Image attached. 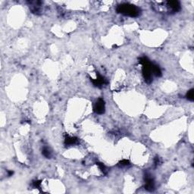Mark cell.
I'll return each mask as SVG.
<instances>
[{
	"label": "cell",
	"instance_id": "cell-1",
	"mask_svg": "<svg viewBox=\"0 0 194 194\" xmlns=\"http://www.w3.org/2000/svg\"><path fill=\"white\" fill-rule=\"evenodd\" d=\"M139 63L142 65V71L145 81L147 83H150L153 81V71H152L153 63L146 56H142L139 58Z\"/></svg>",
	"mask_w": 194,
	"mask_h": 194
},
{
	"label": "cell",
	"instance_id": "cell-2",
	"mask_svg": "<svg viewBox=\"0 0 194 194\" xmlns=\"http://www.w3.org/2000/svg\"><path fill=\"white\" fill-rule=\"evenodd\" d=\"M117 12L120 14L130 17H137L140 15V9L136 5L129 3H123L117 8Z\"/></svg>",
	"mask_w": 194,
	"mask_h": 194
},
{
	"label": "cell",
	"instance_id": "cell-3",
	"mask_svg": "<svg viewBox=\"0 0 194 194\" xmlns=\"http://www.w3.org/2000/svg\"><path fill=\"white\" fill-rule=\"evenodd\" d=\"M42 2L35 1V2H29L30 10L36 15H40L42 13Z\"/></svg>",
	"mask_w": 194,
	"mask_h": 194
},
{
	"label": "cell",
	"instance_id": "cell-4",
	"mask_svg": "<svg viewBox=\"0 0 194 194\" xmlns=\"http://www.w3.org/2000/svg\"><path fill=\"white\" fill-rule=\"evenodd\" d=\"M105 102H104L102 99H99L96 102L95 105H94V112L96 114L102 115V114H103L105 112Z\"/></svg>",
	"mask_w": 194,
	"mask_h": 194
},
{
	"label": "cell",
	"instance_id": "cell-5",
	"mask_svg": "<svg viewBox=\"0 0 194 194\" xmlns=\"http://www.w3.org/2000/svg\"><path fill=\"white\" fill-rule=\"evenodd\" d=\"M145 189L149 192H153V190H155V183H154V180L149 174L145 175Z\"/></svg>",
	"mask_w": 194,
	"mask_h": 194
},
{
	"label": "cell",
	"instance_id": "cell-6",
	"mask_svg": "<svg viewBox=\"0 0 194 194\" xmlns=\"http://www.w3.org/2000/svg\"><path fill=\"white\" fill-rule=\"evenodd\" d=\"M96 76H97L96 79L90 78L91 82L93 83V84L94 85L95 87H99V88H102V86H103L104 84H105L107 82H106L105 79L103 77L99 75V72H96Z\"/></svg>",
	"mask_w": 194,
	"mask_h": 194
},
{
	"label": "cell",
	"instance_id": "cell-7",
	"mask_svg": "<svg viewBox=\"0 0 194 194\" xmlns=\"http://www.w3.org/2000/svg\"><path fill=\"white\" fill-rule=\"evenodd\" d=\"M167 6L171 8L173 12H178L180 10V4L178 1H168L167 2Z\"/></svg>",
	"mask_w": 194,
	"mask_h": 194
},
{
	"label": "cell",
	"instance_id": "cell-8",
	"mask_svg": "<svg viewBox=\"0 0 194 194\" xmlns=\"http://www.w3.org/2000/svg\"><path fill=\"white\" fill-rule=\"evenodd\" d=\"M78 142V139L75 136H71L68 134H65L64 137V143L66 146H71V145L76 144Z\"/></svg>",
	"mask_w": 194,
	"mask_h": 194
},
{
	"label": "cell",
	"instance_id": "cell-9",
	"mask_svg": "<svg viewBox=\"0 0 194 194\" xmlns=\"http://www.w3.org/2000/svg\"><path fill=\"white\" fill-rule=\"evenodd\" d=\"M152 71H153V75H155L156 77H161V71L158 65L153 64L152 66Z\"/></svg>",
	"mask_w": 194,
	"mask_h": 194
},
{
	"label": "cell",
	"instance_id": "cell-10",
	"mask_svg": "<svg viewBox=\"0 0 194 194\" xmlns=\"http://www.w3.org/2000/svg\"><path fill=\"white\" fill-rule=\"evenodd\" d=\"M42 153H43V155L46 159H51V157H52V153H51L50 149H48V148H46V147L43 148Z\"/></svg>",
	"mask_w": 194,
	"mask_h": 194
},
{
	"label": "cell",
	"instance_id": "cell-11",
	"mask_svg": "<svg viewBox=\"0 0 194 194\" xmlns=\"http://www.w3.org/2000/svg\"><path fill=\"white\" fill-rule=\"evenodd\" d=\"M187 99L190 101H193L194 100V90L191 89L190 90L188 91V93H187Z\"/></svg>",
	"mask_w": 194,
	"mask_h": 194
},
{
	"label": "cell",
	"instance_id": "cell-12",
	"mask_svg": "<svg viewBox=\"0 0 194 194\" xmlns=\"http://www.w3.org/2000/svg\"><path fill=\"white\" fill-rule=\"evenodd\" d=\"M129 165H130V161L127 159H123L121 161H119V163H118V165L120 167H124V166H128Z\"/></svg>",
	"mask_w": 194,
	"mask_h": 194
},
{
	"label": "cell",
	"instance_id": "cell-13",
	"mask_svg": "<svg viewBox=\"0 0 194 194\" xmlns=\"http://www.w3.org/2000/svg\"><path fill=\"white\" fill-rule=\"evenodd\" d=\"M96 165L99 166V168H100V170H101L102 172H103L104 174H107V169H106V167H105L103 164L100 163V162H97Z\"/></svg>",
	"mask_w": 194,
	"mask_h": 194
},
{
	"label": "cell",
	"instance_id": "cell-14",
	"mask_svg": "<svg viewBox=\"0 0 194 194\" xmlns=\"http://www.w3.org/2000/svg\"><path fill=\"white\" fill-rule=\"evenodd\" d=\"M33 187L37 189H40V186H41V180H34L33 182Z\"/></svg>",
	"mask_w": 194,
	"mask_h": 194
},
{
	"label": "cell",
	"instance_id": "cell-15",
	"mask_svg": "<svg viewBox=\"0 0 194 194\" xmlns=\"http://www.w3.org/2000/svg\"><path fill=\"white\" fill-rule=\"evenodd\" d=\"M154 163H155V166H157V165H159V157H156V158H155Z\"/></svg>",
	"mask_w": 194,
	"mask_h": 194
},
{
	"label": "cell",
	"instance_id": "cell-16",
	"mask_svg": "<svg viewBox=\"0 0 194 194\" xmlns=\"http://www.w3.org/2000/svg\"><path fill=\"white\" fill-rule=\"evenodd\" d=\"M13 173H14V172H13L12 171H8V175L9 176V177H10V176L12 175Z\"/></svg>",
	"mask_w": 194,
	"mask_h": 194
}]
</instances>
